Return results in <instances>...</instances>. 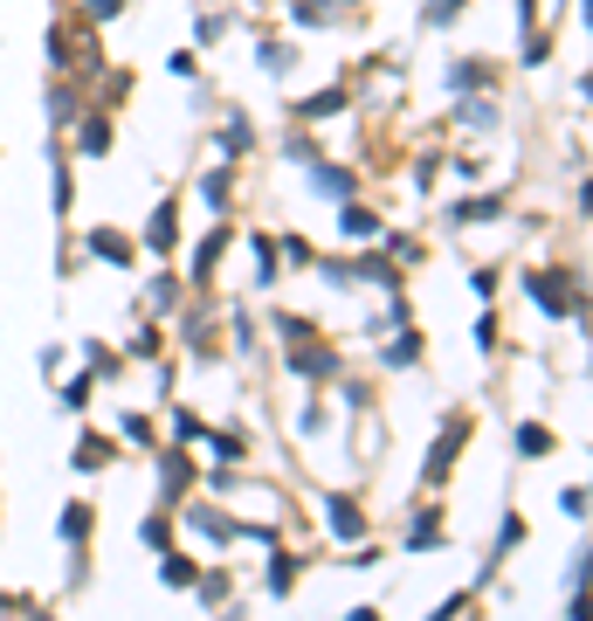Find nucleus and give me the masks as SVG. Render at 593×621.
<instances>
[{
    "mask_svg": "<svg viewBox=\"0 0 593 621\" xmlns=\"http://www.w3.org/2000/svg\"><path fill=\"white\" fill-rule=\"evenodd\" d=\"M331 532H339V538H359V532H366V518H359L352 498H331Z\"/></svg>",
    "mask_w": 593,
    "mask_h": 621,
    "instance_id": "nucleus-2",
    "label": "nucleus"
},
{
    "mask_svg": "<svg viewBox=\"0 0 593 621\" xmlns=\"http://www.w3.org/2000/svg\"><path fill=\"white\" fill-rule=\"evenodd\" d=\"M152 249H173V207H160V215H152Z\"/></svg>",
    "mask_w": 593,
    "mask_h": 621,
    "instance_id": "nucleus-10",
    "label": "nucleus"
},
{
    "mask_svg": "<svg viewBox=\"0 0 593 621\" xmlns=\"http://www.w3.org/2000/svg\"><path fill=\"white\" fill-rule=\"evenodd\" d=\"M331 111H345V90H325L311 103H297V118H331Z\"/></svg>",
    "mask_w": 593,
    "mask_h": 621,
    "instance_id": "nucleus-4",
    "label": "nucleus"
},
{
    "mask_svg": "<svg viewBox=\"0 0 593 621\" xmlns=\"http://www.w3.org/2000/svg\"><path fill=\"white\" fill-rule=\"evenodd\" d=\"M90 14H97V21H118V14H124V0H90Z\"/></svg>",
    "mask_w": 593,
    "mask_h": 621,
    "instance_id": "nucleus-18",
    "label": "nucleus"
},
{
    "mask_svg": "<svg viewBox=\"0 0 593 621\" xmlns=\"http://www.w3.org/2000/svg\"><path fill=\"white\" fill-rule=\"evenodd\" d=\"M531 297L552 310V318H565V310H580V291H573V276H538L531 283Z\"/></svg>",
    "mask_w": 593,
    "mask_h": 621,
    "instance_id": "nucleus-1",
    "label": "nucleus"
},
{
    "mask_svg": "<svg viewBox=\"0 0 593 621\" xmlns=\"http://www.w3.org/2000/svg\"><path fill=\"white\" fill-rule=\"evenodd\" d=\"M339 228H345L352 242H373V236H380V221L366 215V207H345V215H339Z\"/></svg>",
    "mask_w": 593,
    "mask_h": 621,
    "instance_id": "nucleus-3",
    "label": "nucleus"
},
{
    "mask_svg": "<svg viewBox=\"0 0 593 621\" xmlns=\"http://www.w3.org/2000/svg\"><path fill=\"white\" fill-rule=\"evenodd\" d=\"M105 456H111V443H97V435H90L84 449H76V462H84V470H97V462H105Z\"/></svg>",
    "mask_w": 593,
    "mask_h": 621,
    "instance_id": "nucleus-14",
    "label": "nucleus"
},
{
    "mask_svg": "<svg viewBox=\"0 0 593 621\" xmlns=\"http://www.w3.org/2000/svg\"><path fill=\"white\" fill-rule=\"evenodd\" d=\"M160 580H166V587H194V566H187V559H179V553H173V559L160 566Z\"/></svg>",
    "mask_w": 593,
    "mask_h": 621,
    "instance_id": "nucleus-8",
    "label": "nucleus"
},
{
    "mask_svg": "<svg viewBox=\"0 0 593 621\" xmlns=\"http://www.w3.org/2000/svg\"><path fill=\"white\" fill-rule=\"evenodd\" d=\"M84 532H90V511H84V504L63 511V538H84Z\"/></svg>",
    "mask_w": 593,
    "mask_h": 621,
    "instance_id": "nucleus-13",
    "label": "nucleus"
},
{
    "mask_svg": "<svg viewBox=\"0 0 593 621\" xmlns=\"http://www.w3.org/2000/svg\"><path fill=\"white\" fill-rule=\"evenodd\" d=\"M318 194H352V173H339V166H318Z\"/></svg>",
    "mask_w": 593,
    "mask_h": 621,
    "instance_id": "nucleus-6",
    "label": "nucleus"
},
{
    "mask_svg": "<svg viewBox=\"0 0 593 621\" xmlns=\"http://www.w3.org/2000/svg\"><path fill=\"white\" fill-rule=\"evenodd\" d=\"M546 449H552L546 428H518V456H546Z\"/></svg>",
    "mask_w": 593,
    "mask_h": 621,
    "instance_id": "nucleus-7",
    "label": "nucleus"
},
{
    "mask_svg": "<svg viewBox=\"0 0 593 621\" xmlns=\"http://www.w3.org/2000/svg\"><path fill=\"white\" fill-rule=\"evenodd\" d=\"M290 63H297V48H283V42H270V48H263V69H270V76H283Z\"/></svg>",
    "mask_w": 593,
    "mask_h": 621,
    "instance_id": "nucleus-9",
    "label": "nucleus"
},
{
    "mask_svg": "<svg viewBox=\"0 0 593 621\" xmlns=\"http://www.w3.org/2000/svg\"><path fill=\"white\" fill-rule=\"evenodd\" d=\"M462 14V0H435V8H428V21H435V29H442V21H455Z\"/></svg>",
    "mask_w": 593,
    "mask_h": 621,
    "instance_id": "nucleus-17",
    "label": "nucleus"
},
{
    "mask_svg": "<svg viewBox=\"0 0 593 621\" xmlns=\"http://www.w3.org/2000/svg\"><path fill=\"white\" fill-rule=\"evenodd\" d=\"M97 255H111V263H124V255H132V242H118V236H97Z\"/></svg>",
    "mask_w": 593,
    "mask_h": 621,
    "instance_id": "nucleus-16",
    "label": "nucleus"
},
{
    "mask_svg": "<svg viewBox=\"0 0 593 621\" xmlns=\"http://www.w3.org/2000/svg\"><path fill=\"white\" fill-rule=\"evenodd\" d=\"M490 215H504V200H470V207H455L449 221H490Z\"/></svg>",
    "mask_w": 593,
    "mask_h": 621,
    "instance_id": "nucleus-5",
    "label": "nucleus"
},
{
    "mask_svg": "<svg viewBox=\"0 0 593 621\" xmlns=\"http://www.w3.org/2000/svg\"><path fill=\"white\" fill-rule=\"evenodd\" d=\"M415 359H421V346H415V339H400V346H386V367H415Z\"/></svg>",
    "mask_w": 593,
    "mask_h": 621,
    "instance_id": "nucleus-12",
    "label": "nucleus"
},
{
    "mask_svg": "<svg viewBox=\"0 0 593 621\" xmlns=\"http://www.w3.org/2000/svg\"><path fill=\"white\" fill-rule=\"evenodd\" d=\"M105 145H111V124L90 118V124H84V152H105Z\"/></svg>",
    "mask_w": 593,
    "mask_h": 621,
    "instance_id": "nucleus-11",
    "label": "nucleus"
},
{
    "mask_svg": "<svg viewBox=\"0 0 593 621\" xmlns=\"http://www.w3.org/2000/svg\"><path fill=\"white\" fill-rule=\"evenodd\" d=\"M221 145H228V152H249V124L235 118V124H228V132H221Z\"/></svg>",
    "mask_w": 593,
    "mask_h": 621,
    "instance_id": "nucleus-15",
    "label": "nucleus"
}]
</instances>
